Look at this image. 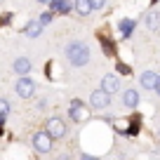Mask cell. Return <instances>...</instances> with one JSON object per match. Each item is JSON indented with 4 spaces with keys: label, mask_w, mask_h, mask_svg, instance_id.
Segmentation results:
<instances>
[{
    "label": "cell",
    "mask_w": 160,
    "mask_h": 160,
    "mask_svg": "<svg viewBox=\"0 0 160 160\" xmlns=\"http://www.w3.org/2000/svg\"><path fill=\"white\" fill-rule=\"evenodd\" d=\"M66 59H68L71 66H75V68H82V66L90 64V47L85 45V42H80V40H73V42H68L64 50Z\"/></svg>",
    "instance_id": "1"
},
{
    "label": "cell",
    "mask_w": 160,
    "mask_h": 160,
    "mask_svg": "<svg viewBox=\"0 0 160 160\" xmlns=\"http://www.w3.org/2000/svg\"><path fill=\"white\" fill-rule=\"evenodd\" d=\"M45 132L52 137V139H64L66 134H68V127H66V122L61 118H50L45 125Z\"/></svg>",
    "instance_id": "2"
},
{
    "label": "cell",
    "mask_w": 160,
    "mask_h": 160,
    "mask_svg": "<svg viewBox=\"0 0 160 160\" xmlns=\"http://www.w3.org/2000/svg\"><path fill=\"white\" fill-rule=\"evenodd\" d=\"M14 90H17V94H19L21 99H33V97H35V82L26 75V78H19V80H17Z\"/></svg>",
    "instance_id": "3"
},
{
    "label": "cell",
    "mask_w": 160,
    "mask_h": 160,
    "mask_svg": "<svg viewBox=\"0 0 160 160\" xmlns=\"http://www.w3.org/2000/svg\"><path fill=\"white\" fill-rule=\"evenodd\" d=\"M52 141H54V139H52L45 130H40V132L33 134V148L38 151V153H50V151H52Z\"/></svg>",
    "instance_id": "4"
},
{
    "label": "cell",
    "mask_w": 160,
    "mask_h": 160,
    "mask_svg": "<svg viewBox=\"0 0 160 160\" xmlns=\"http://www.w3.org/2000/svg\"><path fill=\"white\" fill-rule=\"evenodd\" d=\"M108 104H111V94H106L104 90H94L90 94V106L94 111H104V108H108Z\"/></svg>",
    "instance_id": "5"
},
{
    "label": "cell",
    "mask_w": 160,
    "mask_h": 160,
    "mask_svg": "<svg viewBox=\"0 0 160 160\" xmlns=\"http://www.w3.org/2000/svg\"><path fill=\"white\" fill-rule=\"evenodd\" d=\"M99 90H104L106 94H115V92H120V78H118V75H113V73L104 75V78H101Z\"/></svg>",
    "instance_id": "6"
},
{
    "label": "cell",
    "mask_w": 160,
    "mask_h": 160,
    "mask_svg": "<svg viewBox=\"0 0 160 160\" xmlns=\"http://www.w3.org/2000/svg\"><path fill=\"white\" fill-rule=\"evenodd\" d=\"M31 68H33V64H31L28 57H17L14 64H12V71H14L19 78H26V75L31 73Z\"/></svg>",
    "instance_id": "7"
},
{
    "label": "cell",
    "mask_w": 160,
    "mask_h": 160,
    "mask_svg": "<svg viewBox=\"0 0 160 160\" xmlns=\"http://www.w3.org/2000/svg\"><path fill=\"white\" fill-rule=\"evenodd\" d=\"M141 101V94L139 90H134V87H127V90H122V106H127V108H137Z\"/></svg>",
    "instance_id": "8"
},
{
    "label": "cell",
    "mask_w": 160,
    "mask_h": 160,
    "mask_svg": "<svg viewBox=\"0 0 160 160\" xmlns=\"http://www.w3.org/2000/svg\"><path fill=\"white\" fill-rule=\"evenodd\" d=\"M68 115H71V120H75V122L85 120V118H87V113H85V104H82L80 99H73V101H71V106H68Z\"/></svg>",
    "instance_id": "9"
},
{
    "label": "cell",
    "mask_w": 160,
    "mask_h": 160,
    "mask_svg": "<svg viewBox=\"0 0 160 160\" xmlns=\"http://www.w3.org/2000/svg\"><path fill=\"white\" fill-rule=\"evenodd\" d=\"M155 82H158V73H155V71H144V73L139 75L141 90H155Z\"/></svg>",
    "instance_id": "10"
},
{
    "label": "cell",
    "mask_w": 160,
    "mask_h": 160,
    "mask_svg": "<svg viewBox=\"0 0 160 160\" xmlns=\"http://www.w3.org/2000/svg\"><path fill=\"white\" fill-rule=\"evenodd\" d=\"M42 28H45V26L40 24L38 19H31V21H26V26H24V35L26 38H40V35H42Z\"/></svg>",
    "instance_id": "11"
},
{
    "label": "cell",
    "mask_w": 160,
    "mask_h": 160,
    "mask_svg": "<svg viewBox=\"0 0 160 160\" xmlns=\"http://www.w3.org/2000/svg\"><path fill=\"white\" fill-rule=\"evenodd\" d=\"M134 28H137V21L134 19H120L118 21V31H120V38H130L132 33H134Z\"/></svg>",
    "instance_id": "12"
},
{
    "label": "cell",
    "mask_w": 160,
    "mask_h": 160,
    "mask_svg": "<svg viewBox=\"0 0 160 160\" xmlns=\"http://www.w3.org/2000/svg\"><path fill=\"white\" fill-rule=\"evenodd\" d=\"M50 10L54 12V14H68V12L73 10V2H71V0H54L50 5Z\"/></svg>",
    "instance_id": "13"
},
{
    "label": "cell",
    "mask_w": 160,
    "mask_h": 160,
    "mask_svg": "<svg viewBox=\"0 0 160 160\" xmlns=\"http://www.w3.org/2000/svg\"><path fill=\"white\" fill-rule=\"evenodd\" d=\"M73 10L78 17H90V12H94L90 0H73Z\"/></svg>",
    "instance_id": "14"
},
{
    "label": "cell",
    "mask_w": 160,
    "mask_h": 160,
    "mask_svg": "<svg viewBox=\"0 0 160 160\" xmlns=\"http://www.w3.org/2000/svg\"><path fill=\"white\" fill-rule=\"evenodd\" d=\"M144 21H146V28H148V31H153V33H155V31H160V12L151 10L148 14H146Z\"/></svg>",
    "instance_id": "15"
},
{
    "label": "cell",
    "mask_w": 160,
    "mask_h": 160,
    "mask_svg": "<svg viewBox=\"0 0 160 160\" xmlns=\"http://www.w3.org/2000/svg\"><path fill=\"white\" fill-rule=\"evenodd\" d=\"M139 130H141V118H139V115H132V120H130V127H127V132H125V134L137 137V134H139Z\"/></svg>",
    "instance_id": "16"
},
{
    "label": "cell",
    "mask_w": 160,
    "mask_h": 160,
    "mask_svg": "<svg viewBox=\"0 0 160 160\" xmlns=\"http://www.w3.org/2000/svg\"><path fill=\"white\" fill-rule=\"evenodd\" d=\"M52 19H54V12H52V10H45V12H40V14H38V21H40L42 26L52 24Z\"/></svg>",
    "instance_id": "17"
},
{
    "label": "cell",
    "mask_w": 160,
    "mask_h": 160,
    "mask_svg": "<svg viewBox=\"0 0 160 160\" xmlns=\"http://www.w3.org/2000/svg\"><path fill=\"white\" fill-rule=\"evenodd\" d=\"M99 42H101V45H104V50H106V54H113V42H111V40L108 38H106V35H99Z\"/></svg>",
    "instance_id": "18"
},
{
    "label": "cell",
    "mask_w": 160,
    "mask_h": 160,
    "mask_svg": "<svg viewBox=\"0 0 160 160\" xmlns=\"http://www.w3.org/2000/svg\"><path fill=\"white\" fill-rule=\"evenodd\" d=\"M7 113H10V101L0 99V115H7Z\"/></svg>",
    "instance_id": "19"
},
{
    "label": "cell",
    "mask_w": 160,
    "mask_h": 160,
    "mask_svg": "<svg viewBox=\"0 0 160 160\" xmlns=\"http://www.w3.org/2000/svg\"><path fill=\"white\" fill-rule=\"evenodd\" d=\"M115 68H118V73L130 75V66H127V64H122V61H118V64H115Z\"/></svg>",
    "instance_id": "20"
},
{
    "label": "cell",
    "mask_w": 160,
    "mask_h": 160,
    "mask_svg": "<svg viewBox=\"0 0 160 160\" xmlns=\"http://www.w3.org/2000/svg\"><path fill=\"white\" fill-rule=\"evenodd\" d=\"M90 2H92V10H104L108 0H90Z\"/></svg>",
    "instance_id": "21"
},
{
    "label": "cell",
    "mask_w": 160,
    "mask_h": 160,
    "mask_svg": "<svg viewBox=\"0 0 160 160\" xmlns=\"http://www.w3.org/2000/svg\"><path fill=\"white\" fill-rule=\"evenodd\" d=\"M47 108V99H38V111H45Z\"/></svg>",
    "instance_id": "22"
},
{
    "label": "cell",
    "mask_w": 160,
    "mask_h": 160,
    "mask_svg": "<svg viewBox=\"0 0 160 160\" xmlns=\"http://www.w3.org/2000/svg\"><path fill=\"white\" fill-rule=\"evenodd\" d=\"M80 160H97V158H94V155H90V153H82V155H80Z\"/></svg>",
    "instance_id": "23"
},
{
    "label": "cell",
    "mask_w": 160,
    "mask_h": 160,
    "mask_svg": "<svg viewBox=\"0 0 160 160\" xmlns=\"http://www.w3.org/2000/svg\"><path fill=\"white\" fill-rule=\"evenodd\" d=\"M54 160H71V155H66V153H61V155H57Z\"/></svg>",
    "instance_id": "24"
},
{
    "label": "cell",
    "mask_w": 160,
    "mask_h": 160,
    "mask_svg": "<svg viewBox=\"0 0 160 160\" xmlns=\"http://www.w3.org/2000/svg\"><path fill=\"white\" fill-rule=\"evenodd\" d=\"M153 92H155V94L160 97V75H158V82H155V90H153Z\"/></svg>",
    "instance_id": "25"
},
{
    "label": "cell",
    "mask_w": 160,
    "mask_h": 160,
    "mask_svg": "<svg viewBox=\"0 0 160 160\" xmlns=\"http://www.w3.org/2000/svg\"><path fill=\"white\" fill-rule=\"evenodd\" d=\"M38 2H42V5H52L54 0H38Z\"/></svg>",
    "instance_id": "26"
},
{
    "label": "cell",
    "mask_w": 160,
    "mask_h": 160,
    "mask_svg": "<svg viewBox=\"0 0 160 160\" xmlns=\"http://www.w3.org/2000/svg\"><path fill=\"white\" fill-rule=\"evenodd\" d=\"M5 120H7V115H0V127L5 125Z\"/></svg>",
    "instance_id": "27"
},
{
    "label": "cell",
    "mask_w": 160,
    "mask_h": 160,
    "mask_svg": "<svg viewBox=\"0 0 160 160\" xmlns=\"http://www.w3.org/2000/svg\"><path fill=\"white\" fill-rule=\"evenodd\" d=\"M0 137H2V127H0Z\"/></svg>",
    "instance_id": "28"
},
{
    "label": "cell",
    "mask_w": 160,
    "mask_h": 160,
    "mask_svg": "<svg viewBox=\"0 0 160 160\" xmlns=\"http://www.w3.org/2000/svg\"><path fill=\"white\" fill-rule=\"evenodd\" d=\"M158 137H160V130H158Z\"/></svg>",
    "instance_id": "29"
}]
</instances>
